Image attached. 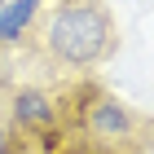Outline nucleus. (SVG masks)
Wrapping results in <instances>:
<instances>
[{"instance_id": "f257e3e1", "label": "nucleus", "mask_w": 154, "mask_h": 154, "mask_svg": "<svg viewBox=\"0 0 154 154\" xmlns=\"http://www.w3.org/2000/svg\"><path fill=\"white\" fill-rule=\"evenodd\" d=\"M26 40L62 75H93L119 53V22L106 0H40Z\"/></svg>"}, {"instance_id": "f03ea898", "label": "nucleus", "mask_w": 154, "mask_h": 154, "mask_svg": "<svg viewBox=\"0 0 154 154\" xmlns=\"http://www.w3.org/2000/svg\"><path fill=\"white\" fill-rule=\"evenodd\" d=\"M40 0H5L0 5V44H22L35 26Z\"/></svg>"}, {"instance_id": "7ed1b4c3", "label": "nucleus", "mask_w": 154, "mask_h": 154, "mask_svg": "<svg viewBox=\"0 0 154 154\" xmlns=\"http://www.w3.org/2000/svg\"><path fill=\"white\" fill-rule=\"evenodd\" d=\"M18 154H44V150H40V145H31V141H26V145H22V150H18Z\"/></svg>"}]
</instances>
